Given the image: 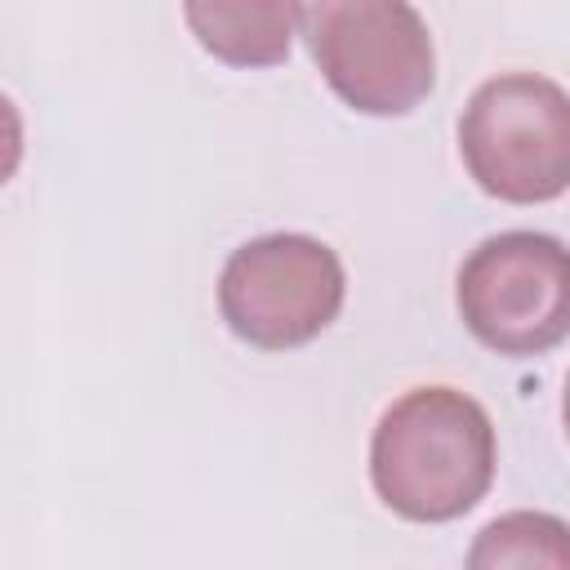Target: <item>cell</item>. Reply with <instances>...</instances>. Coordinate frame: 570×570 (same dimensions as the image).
Here are the masks:
<instances>
[{
  "label": "cell",
  "instance_id": "obj_1",
  "mask_svg": "<svg viewBox=\"0 0 570 570\" xmlns=\"http://www.w3.org/2000/svg\"><path fill=\"white\" fill-rule=\"evenodd\" d=\"M494 423L459 387L401 392L370 436V485L405 521L441 525L472 512L494 481Z\"/></svg>",
  "mask_w": 570,
  "mask_h": 570
},
{
  "label": "cell",
  "instance_id": "obj_2",
  "mask_svg": "<svg viewBox=\"0 0 570 570\" xmlns=\"http://www.w3.org/2000/svg\"><path fill=\"white\" fill-rule=\"evenodd\" d=\"M459 156L494 200H557L570 191V94L539 71L490 76L459 116Z\"/></svg>",
  "mask_w": 570,
  "mask_h": 570
},
{
  "label": "cell",
  "instance_id": "obj_3",
  "mask_svg": "<svg viewBox=\"0 0 570 570\" xmlns=\"http://www.w3.org/2000/svg\"><path fill=\"white\" fill-rule=\"evenodd\" d=\"M307 53L361 116H410L436 85V49L410 0H307Z\"/></svg>",
  "mask_w": 570,
  "mask_h": 570
},
{
  "label": "cell",
  "instance_id": "obj_4",
  "mask_svg": "<svg viewBox=\"0 0 570 570\" xmlns=\"http://www.w3.org/2000/svg\"><path fill=\"white\" fill-rule=\"evenodd\" d=\"M347 298L338 254L303 232H267L236 245L218 272L227 330L263 352H289L334 325Z\"/></svg>",
  "mask_w": 570,
  "mask_h": 570
},
{
  "label": "cell",
  "instance_id": "obj_5",
  "mask_svg": "<svg viewBox=\"0 0 570 570\" xmlns=\"http://www.w3.org/2000/svg\"><path fill=\"white\" fill-rule=\"evenodd\" d=\"M454 303L490 352L539 356L570 334V245L548 232L485 236L459 267Z\"/></svg>",
  "mask_w": 570,
  "mask_h": 570
},
{
  "label": "cell",
  "instance_id": "obj_6",
  "mask_svg": "<svg viewBox=\"0 0 570 570\" xmlns=\"http://www.w3.org/2000/svg\"><path fill=\"white\" fill-rule=\"evenodd\" d=\"M183 18L205 53L227 67H276L289 58L303 4L298 0H183Z\"/></svg>",
  "mask_w": 570,
  "mask_h": 570
},
{
  "label": "cell",
  "instance_id": "obj_7",
  "mask_svg": "<svg viewBox=\"0 0 570 570\" xmlns=\"http://www.w3.org/2000/svg\"><path fill=\"white\" fill-rule=\"evenodd\" d=\"M468 566H570V525L548 512H503L476 534Z\"/></svg>",
  "mask_w": 570,
  "mask_h": 570
},
{
  "label": "cell",
  "instance_id": "obj_8",
  "mask_svg": "<svg viewBox=\"0 0 570 570\" xmlns=\"http://www.w3.org/2000/svg\"><path fill=\"white\" fill-rule=\"evenodd\" d=\"M561 423H566V441H570V374H566V392H561Z\"/></svg>",
  "mask_w": 570,
  "mask_h": 570
}]
</instances>
